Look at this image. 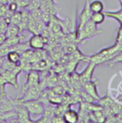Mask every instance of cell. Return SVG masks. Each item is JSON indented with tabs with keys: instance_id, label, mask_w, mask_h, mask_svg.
Returning a JSON list of instances; mask_svg holds the SVG:
<instances>
[{
	"instance_id": "6da1fadb",
	"label": "cell",
	"mask_w": 122,
	"mask_h": 123,
	"mask_svg": "<svg viewBox=\"0 0 122 123\" xmlns=\"http://www.w3.org/2000/svg\"><path fill=\"white\" fill-rule=\"evenodd\" d=\"M122 50V46L118 43H116L114 45L104 48L101 50L100 52L88 56V62L91 61L95 63L96 66L104 63L107 61H110L112 58H114L121 50Z\"/></svg>"
},
{
	"instance_id": "7a4b0ae2",
	"label": "cell",
	"mask_w": 122,
	"mask_h": 123,
	"mask_svg": "<svg viewBox=\"0 0 122 123\" xmlns=\"http://www.w3.org/2000/svg\"><path fill=\"white\" fill-rule=\"evenodd\" d=\"M97 26L91 19L88 21L81 28L76 32V42L78 43H83L102 33V30L99 29Z\"/></svg>"
},
{
	"instance_id": "3957f363",
	"label": "cell",
	"mask_w": 122,
	"mask_h": 123,
	"mask_svg": "<svg viewBox=\"0 0 122 123\" xmlns=\"http://www.w3.org/2000/svg\"><path fill=\"white\" fill-rule=\"evenodd\" d=\"M42 93V87L40 86V84L38 85L32 86L27 89L22 93L23 94L22 97L15 100V102H25V101L39 99Z\"/></svg>"
},
{
	"instance_id": "277c9868",
	"label": "cell",
	"mask_w": 122,
	"mask_h": 123,
	"mask_svg": "<svg viewBox=\"0 0 122 123\" xmlns=\"http://www.w3.org/2000/svg\"><path fill=\"white\" fill-rule=\"evenodd\" d=\"M19 103H21L22 105H24L26 107L30 116L31 115H36V116L40 115L41 116L43 114L45 106L43 103L39 99L25 101V102H22Z\"/></svg>"
},
{
	"instance_id": "5b68a950",
	"label": "cell",
	"mask_w": 122,
	"mask_h": 123,
	"mask_svg": "<svg viewBox=\"0 0 122 123\" xmlns=\"http://www.w3.org/2000/svg\"><path fill=\"white\" fill-rule=\"evenodd\" d=\"M47 42L48 39L46 36H43L40 34H33L32 36L29 38L28 44L31 49L40 50L45 48V45Z\"/></svg>"
},
{
	"instance_id": "8992f818",
	"label": "cell",
	"mask_w": 122,
	"mask_h": 123,
	"mask_svg": "<svg viewBox=\"0 0 122 123\" xmlns=\"http://www.w3.org/2000/svg\"><path fill=\"white\" fill-rule=\"evenodd\" d=\"M14 109L17 116L19 122L21 123H33V120L30 119V115L26 107L19 102H17L14 105Z\"/></svg>"
},
{
	"instance_id": "52a82bcc",
	"label": "cell",
	"mask_w": 122,
	"mask_h": 123,
	"mask_svg": "<svg viewBox=\"0 0 122 123\" xmlns=\"http://www.w3.org/2000/svg\"><path fill=\"white\" fill-rule=\"evenodd\" d=\"M89 3H90V0H86L84 6L83 10L81 12L80 15H79V22L78 25V27L76 29V31L78 30L80 28H81L88 21H89L91 19V15H92V12L90 9L89 7Z\"/></svg>"
},
{
	"instance_id": "ba28073f",
	"label": "cell",
	"mask_w": 122,
	"mask_h": 123,
	"mask_svg": "<svg viewBox=\"0 0 122 123\" xmlns=\"http://www.w3.org/2000/svg\"><path fill=\"white\" fill-rule=\"evenodd\" d=\"M40 84V77L39 73L37 71H31L27 75L26 83L22 86V93H23L29 87L38 85Z\"/></svg>"
},
{
	"instance_id": "9c48e42d",
	"label": "cell",
	"mask_w": 122,
	"mask_h": 123,
	"mask_svg": "<svg viewBox=\"0 0 122 123\" xmlns=\"http://www.w3.org/2000/svg\"><path fill=\"white\" fill-rule=\"evenodd\" d=\"M99 84L98 81H89L88 82H86V84H84L83 85V90L88 93L89 95H91L93 98H94L96 100V99H99L100 97L98 94L97 92V85Z\"/></svg>"
},
{
	"instance_id": "30bf717a",
	"label": "cell",
	"mask_w": 122,
	"mask_h": 123,
	"mask_svg": "<svg viewBox=\"0 0 122 123\" xmlns=\"http://www.w3.org/2000/svg\"><path fill=\"white\" fill-rule=\"evenodd\" d=\"M96 67V65L95 63L89 61V64L88 67L86 68L85 71H83L82 74L79 75V79L83 85L86 84V82L92 80V76H93V74Z\"/></svg>"
},
{
	"instance_id": "8fae6325",
	"label": "cell",
	"mask_w": 122,
	"mask_h": 123,
	"mask_svg": "<svg viewBox=\"0 0 122 123\" xmlns=\"http://www.w3.org/2000/svg\"><path fill=\"white\" fill-rule=\"evenodd\" d=\"M63 117L64 119L65 123H76L79 121L78 112L70 108H68L65 111L63 115Z\"/></svg>"
},
{
	"instance_id": "7c38bea8",
	"label": "cell",
	"mask_w": 122,
	"mask_h": 123,
	"mask_svg": "<svg viewBox=\"0 0 122 123\" xmlns=\"http://www.w3.org/2000/svg\"><path fill=\"white\" fill-rule=\"evenodd\" d=\"M6 55V60L14 66H17L20 64L21 62V54L17 50H9Z\"/></svg>"
},
{
	"instance_id": "4fadbf2b",
	"label": "cell",
	"mask_w": 122,
	"mask_h": 123,
	"mask_svg": "<svg viewBox=\"0 0 122 123\" xmlns=\"http://www.w3.org/2000/svg\"><path fill=\"white\" fill-rule=\"evenodd\" d=\"M89 7L93 13L104 12V4L101 0H93L89 3Z\"/></svg>"
},
{
	"instance_id": "5bb4252c",
	"label": "cell",
	"mask_w": 122,
	"mask_h": 123,
	"mask_svg": "<svg viewBox=\"0 0 122 123\" xmlns=\"http://www.w3.org/2000/svg\"><path fill=\"white\" fill-rule=\"evenodd\" d=\"M105 19H106V15L104 13V12L92 13L91 17V20L96 25H101L105 21Z\"/></svg>"
},
{
	"instance_id": "9a60e30c",
	"label": "cell",
	"mask_w": 122,
	"mask_h": 123,
	"mask_svg": "<svg viewBox=\"0 0 122 123\" xmlns=\"http://www.w3.org/2000/svg\"><path fill=\"white\" fill-rule=\"evenodd\" d=\"M9 25L10 26L6 27V32H5L6 38L16 37L19 35V27L13 24Z\"/></svg>"
},
{
	"instance_id": "2e32d148",
	"label": "cell",
	"mask_w": 122,
	"mask_h": 123,
	"mask_svg": "<svg viewBox=\"0 0 122 123\" xmlns=\"http://www.w3.org/2000/svg\"><path fill=\"white\" fill-rule=\"evenodd\" d=\"M104 13L105 14L106 17H111L115 19L116 21H118L120 24L122 25V8L116 12H109V11H104Z\"/></svg>"
},
{
	"instance_id": "e0dca14e",
	"label": "cell",
	"mask_w": 122,
	"mask_h": 123,
	"mask_svg": "<svg viewBox=\"0 0 122 123\" xmlns=\"http://www.w3.org/2000/svg\"><path fill=\"white\" fill-rule=\"evenodd\" d=\"M41 5V2L40 0H29L28 6H27L26 9L27 11H31L37 8H40Z\"/></svg>"
},
{
	"instance_id": "ac0fdd59",
	"label": "cell",
	"mask_w": 122,
	"mask_h": 123,
	"mask_svg": "<svg viewBox=\"0 0 122 123\" xmlns=\"http://www.w3.org/2000/svg\"><path fill=\"white\" fill-rule=\"evenodd\" d=\"M6 6H7V7H8L9 11L11 12L12 13L17 12V11L18 10V8H19L18 5H17V3L14 1V0H12V1L9 0V2H8V4H7Z\"/></svg>"
},
{
	"instance_id": "d6986e66",
	"label": "cell",
	"mask_w": 122,
	"mask_h": 123,
	"mask_svg": "<svg viewBox=\"0 0 122 123\" xmlns=\"http://www.w3.org/2000/svg\"><path fill=\"white\" fill-rule=\"evenodd\" d=\"M14 1L18 5L19 8H24L26 9L28 6L29 0H14Z\"/></svg>"
},
{
	"instance_id": "ffe728a7",
	"label": "cell",
	"mask_w": 122,
	"mask_h": 123,
	"mask_svg": "<svg viewBox=\"0 0 122 123\" xmlns=\"http://www.w3.org/2000/svg\"><path fill=\"white\" fill-rule=\"evenodd\" d=\"M51 123H65L64 119L63 117V115H55L52 119H51Z\"/></svg>"
},
{
	"instance_id": "44dd1931",
	"label": "cell",
	"mask_w": 122,
	"mask_h": 123,
	"mask_svg": "<svg viewBox=\"0 0 122 123\" xmlns=\"http://www.w3.org/2000/svg\"><path fill=\"white\" fill-rule=\"evenodd\" d=\"M6 84H7V81H6V80L5 79L4 76L2 75V74H0V87L2 88V89H4V85H5Z\"/></svg>"
},
{
	"instance_id": "7402d4cb",
	"label": "cell",
	"mask_w": 122,
	"mask_h": 123,
	"mask_svg": "<svg viewBox=\"0 0 122 123\" xmlns=\"http://www.w3.org/2000/svg\"><path fill=\"white\" fill-rule=\"evenodd\" d=\"M13 37H9V38H8V40H9V41L12 42ZM5 43H6L5 45H7V46H9V45H12V46H14V45L17 44V43H7V42H5Z\"/></svg>"
},
{
	"instance_id": "603a6c76",
	"label": "cell",
	"mask_w": 122,
	"mask_h": 123,
	"mask_svg": "<svg viewBox=\"0 0 122 123\" xmlns=\"http://www.w3.org/2000/svg\"><path fill=\"white\" fill-rule=\"evenodd\" d=\"M9 2V0H0V4L6 6Z\"/></svg>"
}]
</instances>
